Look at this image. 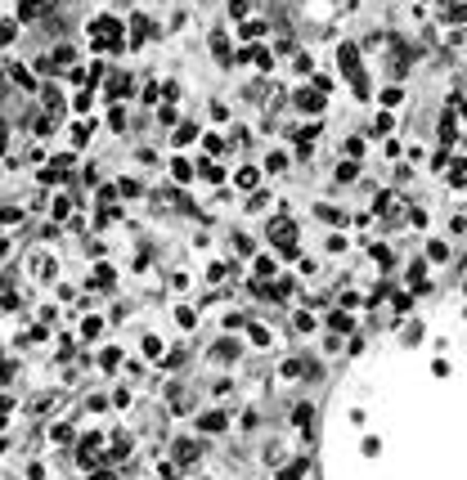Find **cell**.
Returning <instances> with one entry per match:
<instances>
[{"label":"cell","mask_w":467,"mask_h":480,"mask_svg":"<svg viewBox=\"0 0 467 480\" xmlns=\"http://www.w3.org/2000/svg\"><path fill=\"white\" fill-rule=\"evenodd\" d=\"M90 45L95 50H121V45H126V32H121V23L117 18H95L90 23Z\"/></svg>","instance_id":"6da1fadb"},{"label":"cell","mask_w":467,"mask_h":480,"mask_svg":"<svg viewBox=\"0 0 467 480\" xmlns=\"http://www.w3.org/2000/svg\"><path fill=\"white\" fill-rule=\"evenodd\" d=\"M269 238H274V247H284L288 256H297V225H292L288 216H279L274 225H269Z\"/></svg>","instance_id":"7a4b0ae2"},{"label":"cell","mask_w":467,"mask_h":480,"mask_svg":"<svg viewBox=\"0 0 467 480\" xmlns=\"http://www.w3.org/2000/svg\"><path fill=\"white\" fill-rule=\"evenodd\" d=\"M373 211H377V216H382V220H387V225H400V220H404V216H409V211H404V198H400V193H382V198H377V202H373Z\"/></svg>","instance_id":"3957f363"},{"label":"cell","mask_w":467,"mask_h":480,"mask_svg":"<svg viewBox=\"0 0 467 480\" xmlns=\"http://www.w3.org/2000/svg\"><path fill=\"white\" fill-rule=\"evenodd\" d=\"M202 462V445L198 440H176V467L180 472H189V467Z\"/></svg>","instance_id":"277c9868"},{"label":"cell","mask_w":467,"mask_h":480,"mask_svg":"<svg viewBox=\"0 0 467 480\" xmlns=\"http://www.w3.org/2000/svg\"><path fill=\"white\" fill-rule=\"evenodd\" d=\"M32 274H36V278H41V283H50V278L59 274V265H54V256H50V252H36V256H32Z\"/></svg>","instance_id":"5b68a950"},{"label":"cell","mask_w":467,"mask_h":480,"mask_svg":"<svg viewBox=\"0 0 467 480\" xmlns=\"http://www.w3.org/2000/svg\"><path fill=\"white\" fill-rule=\"evenodd\" d=\"M212 54H216V63H220V68H229V63H233V50H229V36H225V32H212Z\"/></svg>","instance_id":"8992f818"},{"label":"cell","mask_w":467,"mask_h":480,"mask_svg":"<svg viewBox=\"0 0 467 480\" xmlns=\"http://www.w3.org/2000/svg\"><path fill=\"white\" fill-rule=\"evenodd\" d=\"M229 422H225V413H202L198 417V431H207V436H220Z\"/></svg>","instance_id":"52a82bcc"},{"label":"cell","mask_w":467,"mask_h":480,"mask_svg":"<svg viewBox=\"0 0 467 480\" xmlns=\"http://www.w3.org/2000/svg\"><path fill=\"white\" fill-rule=\"evenodd\" d=\"M45 14V0H18V18L23 23H32V18H41Z\"/></svg>","instance_id":"ba28073f"},{"label":"cell","mask_w":467,"mask_h":480,"mask_svg":"<svg viewBox=\"0 0 467 480\" xmlns=\"http://www.w3.org/2000/svg\"><path fill=\"white\" fill-rule=\"evenodd\" d=\"M233 184H238V189H256V184H261V171H256V166H243L238 176H233Z\"/></svg>","instance_id":"9c48e42d"},{"label":"cell","mask_w":467,"mask_h":480,"mask_svg":"<svg viewBox=\"0 0 467 480\" xmlns=\"http://www.w3.org/2000/svg\"><path fill=\"white\" fill-rule=\"evenodd\" d=\"M297 104L305 108V113H319V108H324V94H319V90H301Z\"/></svg>","instance_id":"30bf717a"},{"label":"cell","mask_w":467,"mask_h":480,"mask_svg":"<svg viewBox=\"0 0 467 480\" xmlns=\"http://www.w3.org/2000/svg\"><path fill=\"white\" fill-rule=\"evenodd\" d=\"M131 36H135V45H140V41H149V36H153L149 18H140V14H135V18H131Z\"/></svg>","instance_id":"8fae6325"},{"label":"cell","mask_w":467,"mask_h":480,"mask_svg":"<svg viewBox=\"0 0 467 480\" xmlns=\"http://www.w3.org/2000/svg\"><path fill=\"white\" fill-rule=\"evenodd\" d=\"M212 355H216V359H220V364H229V359H238V341H216V350H212Z\"/></svg>","instance_id":"7c38bea8"},{"label":"cell","mask_w":467,"mask_h":480,"mask_svg":"<svg viewBox=\"0 0 467 480\" xmlns=\"http://www.w3.org/2000/svg\"><path fill=\"white\" fill-rule=\"evenodd\" d=\"M131 94V77H113L108 81V99H126Z\"/></svg>","instance_id":"4fadbf2b"},{"label":"cell","mask_w":467,"mask_h":480,"mask_svg":"<svg viewBox=\"0 0 467 480\" xmlns=\"http://www.w3.org/2000/svg\"><path fill=\"white\" fill-rule=\"evenodd\" d=\"M310 417H315V409H310V404H297V409H292V426L310 431Z\"/></svg>","instance_id":"5bb4252c"},{"label":"cell","mask_w":467,"mask_h":480,"mask_svg":"<svg viewBox=\"0 0 467 480\" xmlns=\"http://www.w3.org/2000/svg\"><path fill=\"white\" fill-rule=\"evenodd\" d=\"M171 176H176L180 184H189V180H193V162H184V157H176V162H171Z\"/></svg>","instance_id":"9a60e30c"},{"label":"cell","mask_w":467,"mask_h":480,"mask_svg":"<svg viewBox=\"0 0 467 480\" xmlns=\"http://www.w3.org/2000/svg\"><path fill=\"white\" fill-rule=\"evenodd\" d=\"M113 278H117L113 265H99V269H95V288H113Z\"/></svg>","instance_id":"2e32d148"},{"label":"cell","mask_w":467,"mask_h":480,"mask_svg":"<svg viewBox=\"0 0 467 480\" xmlns=\"http://www.w3.org/2000/svg\"><path fill=\"white\" fill-rule=\"evenodd\" d=\"M243 36H248V41H261V36H265V23H261V18H248V23H243Z\"/></svg>","instance_id":"e0dca14e"},{"label":"cell","mask_w":467,"mask_h":480,"mask_svg":"<svg viewBox=\"0 0 467 480\" xmlns=\"http://www.w3.org/2000/svg\"><path fill=\"white\" fill-rule=\"evenodd\" d=\"M131 458V440H117L113 449H108V462H126Z\"/></svg>","instance_id":"ac0fdd59"},{"label":"cell","mask_w":467,"mask_h":480,"mask_svg":"<svg viewBox=\"0 0 467 480\" xmlns=\"http://www.w3.org/2000/svg\"><path fill=\"white\" fill-rule=\"evenodd\" d=\"M459 140V126H454V117L445 113V121H440V144H454Z\"/></svg>","instance_id":"d6986e66"},{"label":"cell","mask_w":467,"mask_h":480,"mask_svg":"<svg viewBox=\"0 0 467 480\" xmlns=\"http://www.w3.org/2000/svg\"><path fill=\"white\" fill-rule=\"evenodd\" d=\"M445 23H467V5H459V0L445 5Z\"/></svg>","instance_id":"ffe728a7"},{"label":"cell","mask_w":467,"mask_h":480,"mask_svg":"<svg viewBox=\"0 0 467 480\" xmlns=\"http://www.w3.org/2000/svg\"><path fill=\"white\" fill-rule=\"evenodd\" d=\"M427 261H449V242H432V247H427Z\"/></svg>","instance_id":"44dd1931"},{"label":"cell","mask_w":467,"mask_h":480,"mask_svg":"<svg viewBox=\"0 0 467 480\" xmlns=\"http://www.w3.org/2000/svg\"><path fill=\"white\" fill-rule=\"evenodd\" d=\"M9 77H14V81L23 85V90H32V85H36V81H32V72H28V68H18V63L9 68Z\"/></svg>","instance_id":"7402d4cb"},{"label":"cell","mask_w":467,"mask_h":480,"mask_svg":"<svg viewBox=\"0 0 467 480\" xmlns=\"http://www.w3.org/2000/svg\"><path fill=\"white\" fill-rule=\"evenodd\" d=\"M193 140H198V126H189V121L176 126V144H193Z\"/></svg>","instance_id":"603a6c76"},{"label":"cell","mask_w":467,"mask_h":480,"mask_svg":"<svg viewBox=\"0 0 467 480\" xmlns=\"http://www.w3.org/2000/svg\"><path fill=\"white\" fill-rule=\"evenodd\" d=\"M50 59H54V68H72V59H77V54H72L68 45H59V50H54Z\"/></svg>","instance_id":"cb8c5ba5"},{"label":"cell","mask_w":467,"mask_h":480,"mask_svg":"<svg viewBox=\"0 0 467 480\" xmlns=\"http://www.w3.org/2000/svg\"><path fill=\"white\" fill-rule=\"evenodd\" d=\"M355 176H360V166H355V162H341L337 166V184H351Z\"/></svg>","instance_id":"d4e9b609"},{"label":"cell","mask_w":467,"mask_h":480,"mask_svg":"<svg viewBox=\"0 0 467 480\" xmlns=\"http://www.w3.org/2000/svg\"><path fill=\"white\" fill-rule=\"evenodd\" d=\"M90 130H95V121H90V126H85V121H81V126H72V144H77V149H81V144L90 140Z\"/></svg>","instance_id":"484cf974"},{"label":"cell","mask_w":467,"mask_h":480,"mask_svg":"<svg viewBox=\"0 0 467 480\" xmlns=\"http://www.w3.org/2000/svg\"><path fill=\"white\" fill-rule=\"evenodd\" d=\"M328 324H333V332H351V314H328Z\"/></svg>","instance_id":"4316f807"},{"label":"cell","mask_w":467,"mask_h":480,"mask_svg":"<svg viewBox=\"0 0 467 480\" xmlns=\"http://www.w3.org/2000/svg\"><path fill=\"white\" fill-rule=\"evenodd\" d=\"M157 94H162L166 104H176V99H180V85H176V81H166V85H157Z\"/></svg>","instance_id":"83f0119b"},{"label":"cell","mask_w":467,"mask_h":480,"mask_svg":"<svg viewBox=\"0 0 467 480\" xmlns=\"http://www.w3.org/2000/svg\"><path fill=\"white\" fill-rule=\"evenodd\" d=\"M256 274H261V278H274L279 269H274V261H269V256H261V261H256Z\"/></svg>","instance_id":"f1b7e54d"},{"label":"cell","mask_w":467,"mask_h":480,"mask_svg":"<svg viewBox=\"0 0 467 480\" xmlns=\"http://www.w3.org/2000/svg\"><path fill=\"white\" fill-rule=\"evenodd\" d=\"M117 193H121V198H140V184H135V180H121Z\"/></svg>","instance_id":"f546056e"},{"label":"cell","mask_w":467,"mask_h":480,"mask_svg":"<svg viewBox=\"0 0 467 480\" xmlns=\"http://www.w3.org/2000/svg\"><path fill=\"white\" fill-rule=\"evenodd\" d=\"M265 166L279 176V171H288V157H284V153H269V162H265Z\"/></svg>","instance_id":"4dcf8cb0"},{"label":"cell","mask_w":467,"mask_h":480,"mask_svg":"<svg viewBox=\"0 0 467 480\" xmlns=\"http://www.w3.org/2000/svg\"><path fill=\"white\" fill-rule=\"evenodd\" d=\"M144 355L157 359V355H162V341H157V337H144Z\"/></svg>","instance_id":"1f68e13d"},{"label":"cell","mask_w":467,"mask_h":480,"mask_svg":"<svg viewBox=\"0 0 467 480\" xmlns=\"http://www.w3.org/2000/svg\"><path fill=\"white\" fill-rule=\"evenodd\" d=\"M54 440H59V445H72V426L59 422V426H54Z\"/></svg>","instance_id":"d6a6232c"},{"label":"cell","mask_w":467,"mask_h":480,"mask_svg":"<svg viewBox=\"0 0 467 480\" xmlns=\"http://www.w3.org/2000/svg\"><path fill=\"white\" fill-rule=\"evenodd\" d=\"M176 319H180V328H193V319H198V314H193L189 305H180V310H176Z\"/></svg>","instance_id":"836d02e7"},{"label":"cell","mask_w":467,"mask_h":480,"mask_svg":"<svg viewBox=\"0 0 467 480\" xmlns=\"http://www.w3.org/2000/svg\"><path fill=\"white\" fill-rule=\"evenodd\" d=\"M391 126H396V121H391V113H382V117H377V121H373V135H387Z\"/></svg>","instance_id":"e575fe53"},{"label":"cell","mask_w":467,"mask_h":480,"mask_svg":"<svg viewBox=\"0 0 467 480\" xmlns=\"http://www.w3.org/2000/svg\"><path fill=\"white\" fill-rule=\"evenodd\" d=\"M202 176H207V180H212V184H220V176H225V171H220L216 162H202Z\"/></svg>","instance_id":"d590c367"},{"label":"cell","mask_w":467,"mask_h":480,"mask_svg":"<svg viewBox=\"0 0 467 480\" xmlns=\"http://www.w3.org/2000/svg\"><path fill=\"white\" fill-rule=\"evenodd\" d=\"M99 328H104V319H85V324H81L85 337H99Z\"/></svg>","instance_id":"8d00e7d4"},{"label":"cell","mask_w":467,"mask_h":480,"mask_svg":"<svg viewBox=\"0 0 467 480\" xmlns=\"http://www.w3.org/2000/svg\"><path fill=\"white\" fill-rule=\"evenodd\" d=\"M14 220H23L18 207H5V211H0V225H14Z\"/></svg>","instance_id":"74e56055"},{"label":"cell","mask_w":467,"mask_h":480,"mask_svg":"<svg viewBox=\"0 0 467 480\" xmlns=\"http://www.w3.org/2000/svg\"><path fill=\"white\" fill-rule=\"evenodd\" d=\"M252 341H256V346H269V332L261 324H252Z\"/></svg>","instance_id":"f35d334b"},{"label":"cell","mask_w":467,"mask_h":480,"mask_svg":"<svg viewBox=\"0 0 467 480\" xmlns=\"http://www.w3.org/2000/svg\"><path fill=\"white\" fill-rule=\"evenodd\" d=\"M400 99H404V90H400V85H391V90L382 94V104H387V108H391V104H400Z\"/></svg>","instance_id":"ab89813d"},{"label":"cell","mask_w":467,"mask_h":480,"mask_svg":"<svg viewBox=\"0 0 467 480\" xmlns=\"http://www.w3.org/2000/svg\"><path fill=\"white\" fill-rule=\"evenodd\" d=\"M207 278H212V283H225L229 269H225V265H212V269H207Z\"/></svg>","instance_id":"60d3db41"},{"label":"cell","mask_w":467,"mask_h":480,"mask_svg":"<svg viewBox=\"0 0 467 480\" xmlns=\"http://www.w3.org/2000/svg\"><path fill=\"white\" fill-rule=\"evenodd\" d=\"M14 32H18L14 23H0V45H9V41H14Z\"/></svg>","instance_id":"b9f144b4"},{"label":"cell","mask_w":467,"mask_h":480,"mask_svg":"<svg viewBox=\"0 0 467 480\" xmlns=\"http://www.w3.org/2000/svg\"><path fill=\"white\" fill-rule=\"evenodd\" d=\"M68 211H72V202H68V198H54V220H63Z\"/></svg>","instance_id":"7bdbcfd3"},{"label":"cell","mask_w":467,"mask_h":480,"mask_svg":"<svg viewBox=\"0 0 467 480\" xmlns=\"http://www.w3.org/2000/svg\"><path fill=\"white\" fill-rule=\"evenodd\" d=\"M301 373H305V364H297V359L284 364V377H301Z\"/></svg>","instance_id":"ee69618b"},{"label":"cell","mask_w":467,"mask_h":480,"mask_svg":"<svg viewBox=\"0 0 467 480\" xmlns=\"http://www.w3.org/2000/svg\"><path fill=\"white\" fill-rule=\"evenodd\" d=\"M99 364H104V368H117V364H121V350H104Z\"/></svg>","instance_id":"f6af8a7d"},{"label":"cell","mask_w":467,"mask_h":480,"mask_svg":"<svg viewBox=\"0 0 467 480\" xmlns=\"http://www.w3.org/2000/svg\"><path fill=\"white\" fill-rule=\"evenodd\" d=\"M310 472H315L310 462H292V467H288V476H310Z\"/></svg>","instance_id":"bcb514c9"},{"label":"cell","mask_w":467,"mask_h":480,"mask_svg":"<svg viewBox=\"0 0 467 480\" xmlns=\"http://www.w3.org/2000/svg\"><path fill=\"white\" fill-rule=\"evenodd\" d=\"M373 261H377V265H391V252H387V247H377V242H373Z\"/></svg>","instance_id":"7dc6e473"},{"label":"cell","mask_w":467,"mask_h":480,"mask_svg":"<svg viewBox=\"0 0 467 480\" xmlns=\"http://www.w3.org/2000/svg\"><path fill=\"white\" fill-rule=\"evenodd\" d=\"M9 149V126H0V153Z\"/></svg>","instance_id":"c3c4849f"},{"label":"cell","mask_w":467,"mask_h":480,"mask_svg":"<svg viewBox=\"0 0 467 480\" xmlns=\"http://www.w3.org/2000/svg\"><path fill=\"white\" fill-rule=\"evenodd\" d=\"M5 252H9V242H5V238H0V256H5Z\"/></svg>","instance_id":"681fc988"}]
</instances>
